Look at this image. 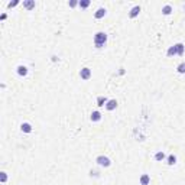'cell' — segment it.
I'll return each mask as SVG.
<instances>
[{
  "instance_id": "cell-1",
  "label": "cell",
  "mask_w": 185,
  "mask_h": 185,
  "mask_svg": "<svg viewBox=\"0 0 185 185\" xmlns=\"http://www.w3.org/2000/svg\"><path fill=\"white\" fill-rule=\"evenodd\" d=\"M106 42H107V35L104 32H97L94 35V45H96V48H103L106 45Z\"/></svg>"
},
{
  "instance_id": "cell-2",
  "label": "cell",
  "mask_w": 185,
  "mask_h": 185,
  "mask_svg": "<svg viewBox=\"0 0 185 185\" xmlns=\"http://www.w3.org/2000/svg\"><path fill=\"white\" fill-rule=\"evenodd\" d=\"M96 162L100 165V166H104V168H109L111 165V161L107 158V156H104V155H100V156H97V159H96Z\"/></svg>"
},
{
  "instance_id": "cell-3",
  "label": "cell",
  "mask_w": 185,
  "mask_h": 185,
  "mask_svg": "<svg viewBox=\"0 0 185 185\" xmlns=\"http://www.w3.org/2000/svg\"><path fill=\"white\" fill-rule=\"evenodd\" d=\"M80 77H81V80H85V81H87V80H90V78H91V70H90V68H87V67H85V68H82V70L80 71Z\"/></svg>"
},
{
  "instance_id": "cell-4",
  "label": "cell",
  "mask_w": 185,
  "mask_h": 185,
  "mask_svg": "<svg viewBox=\"0 0 185 185\" xmlns=\"http://www.w3.org/2000/svg\"><path fill=\"white\" fill-rule=\"evenodd\" d=\"M116 107H117V100H116V98L109 100V101H107V104H106V109H107V110H110V111L114 110Z\"/></svg>"
},
{
  "instance_id": "cell-5",
  "label": "cell",
  "mask_w": 185,
  "mask_h": 185,
  "mask_svg": "<svg viewBox=\"0 0 185 185\" xmlns=\"http://www.w3.org/2000/svg\"><path fill=\"white\" fill-rule=\"evenodd\" d=\"M23 7L28 9V10L35 9V0H25V1H23Z\"/></svg>"
},
{
  "instance_id": "cell-6",
  "label": "cell",
  "mask_w": 185,
  "mask_h": 185,
  "mask_svg": "<svg viewBox=\"0 0 185 185\" xmlns=\"http://www.w3.org/2000/svg\"><path fill=\"white\" fill-rule=\"evenodd\" d=\"M140 13V6H135V7H132V10H130V13H129V16L133 19V17H136Z\"/></svg>"
},
{
  "instance_id": "cell-7",
  "label": "cell",
  "mask_w": 185,
  "mask_h": 185,
  "mask_svg": "<svg viewBox=\"0 0 185 185\" xmlns=\"http://www.w3.org/2000/svg\"><path fill=\"white\" fill-rule=\"evenodd\" d=\"M16 70H17V74L20 75V77H26L28 75V68L25 65H19Z\"/></svg>"
},
{
  "instance_id": "cell-8",
  "label": "cell",
  "mask_w": 185,
  "mask_h": 185,
  "mask_svg": "<svg viewBox=\"0 0 185 185\" xmlns=\"http://www.w3.org/2000/svg\"><path fill=\"white\" fill-rule=\"evenodd\" d=\"M166 163L169 165V166H172V165H175L177 163V156L174 155V153H171L168 158H166Z\"/></svg>"
},
{
  "instance_id": "cell-9",
  "label": "cell",
  "mask_w": 185,
  "mask_h": 185,
  "mask_svg": "<svg viewBox=\"0 0 185 185\" xmlns=\"http://www.w3.org/2000/svg\"><path fill=\"white\" fill-rule=\"evenodd\" d=\"M107 101H109V100H107V97L100 96V97L97 98V106H98V107H103L104 104H107Z\"/></svg>"
},
{
  "instance_id": "cell-10",
  "label": "cell",
  "mask_w": 185,
  "mask_h": 185,
  "mask_svg": "<svg viewBox=\"0 0 185 185\" xmlns=\"http://www.w3.org/2000/svg\"><path fill=\"white\" fill-rule=\"evenodd\" d=\"M101 120V113L100 111H93L91 113V121H100Z\"/></svg>"
},
{
  "instance_id": "cell-11",
  "label": "cell",
  "mask_w": 185,
  "mask_h": 185,
  "mask_svg": "<svg viewBox=\"0 0 185 185\" xmlns=\"http://www.w3.org/2000/svg\"><path fill=\"white\" fill-rule=\"evenodd\" d=\"M20 129H22V132H25V133H31V132H32V126H31L29 123H22V124H20Z\"/></svg>"
},
{
  "instance_id": "cell-12",
  "label": "cell",
  "mask_w": 185,
  "mask_h": 185,
  "mask_svg": "<svg viewBox=\"0 0 185 185\" xmlns=\"http://www.w3.org/2000/svg\"><path fill=\"white\" fill-rule=\"evenodd\" d=\"M149 182H150V177H149L148 174H143L140 177V185H148Z\"/></svg>"
},
{
  "instance_id": "cell-13",
  "label": "cell",
  "mask_w": 185,
  "mask_h": 185,
  "mask_svg": "<svg viewBox=\"0 0 185 185\" xmlns=\"http://www.w3.org/2000/svg\"><path fill=\"white\" fill-rule=\"evenodd\" d=\"M163 159H165V153H163L162 150H159V152H156V153H155V161L162 162Z\"/></svg>"
},
{
  "instance_id": "cell-14",
  "label": "cell",
  "mask_w": 185,
  "mask_h": 185,
  "mask_svg": "<svg viewBox=\"0 0 185 185\" xmlns=\"http://www.w3.org/2000/svg\"><path fill=\"white\" fill-rule=\"evenodd\" d=\"M104 15H106V9L100 7V9H98V10L96 12V15H94V16H96V19H101V17H103Z\"/></svg>"
},
{
  "instance_id": "cell-15",
  "label": "cell",
  "mask_w": 185,
  "mask_h": 185,
  "mask_svg": "<svg viewBox=\"0 0 185 185\" xmlns=\"http://www.w3.org/2000/svg\"><path fill=\"white\" fill-rule=\"evenodd\" d=\"M166 55L168 57H172V55H178V51H177V46L174 45V46H171L169 49H168V52H166Z\"/></svg>"
},
{
  "instance_id": "cell-16",
  "label": "cell",
  "mask_w": 185,
  "mask_h": 185,
  "mask_svg": "<svg viewBox=\"0 0 185 185\" xmlns=\"http://www.w3.org/2000/svg\"><path fill=\"white\" fill-rule=\"evenodd\" d=\"M175 46H177V51H178V55H181V57H182V55H184V49H185L184 43H181V42H179V43H177Z\"/></svg>"
},
{
  "instance_id": "cell-17",
  "label": "cell",
  "mask_w": 185,
  "mask_h": 185,
  "mask_svg": "<svg viewBox=\"0 0 185 185\" xmlns=\"http://www.w3.org/2000/svg\"><path fill=\"white\" fill-rule=\"evenodd\" d=\"M171 12H172V7H171L169 4H166V6L162 7V13H163V15H171Z\"/></svg>"
},
{
  "instance_id": "cell-18",
  "label": "cell",
  "mask_w": 185,
  "mask_h": 185,
  "mask_svg": "<svg viewBox=\"0 0 185 185\" xmlns=\"http://www.w3.org/2000/svg\"><path fill=\"white\" fill-rule=\"evenodd\" d=\"M78 6H80L81 9H85V7H88V6H90V0H82V1H80V3H78Z\"/></svg>"
},
{
  "instance_id": "cell-19",
  "label": "cell",
  "mask_w": 185,
  "mask_h": 185,
  "mask_svg": "<svg viewBox=\"0 0 185 185\" xmlns=\"http://www.w3.org/2000/svg\"><path fill=\"white\" fill-rule=\"evenodd\" d=\"M177 71H178L179 74H185V62H182V64H179V65L177 67Z\"/></svg>"
},
{
  "instance_id": "cell-20",
  "label": "cell",
  "mask_w": 185,
  "mask_h": 185,
  "mask_svg": "<svg viewBox=\"0 0 185 185\" xmlns=\"http://www.w3.org/2000/svg\"><path fill=\"white\" fill-rule=\"evenodd\" d=\"M17 4H19V1H17V0H16V1H10V3L7 4V7H9V9H12V7H15V6H17Z\"/></svg>"
},
{
  "instance_id": "cell-21",
  "label": "cell",
  "mask_w": 185,
  "mask_h": 185,
  "mask_svg": "<svg viewBox=\"0 0 185 185\" xmlns=\"http://www.w3.org/2000/svg\"><path fill=\"white\" fill-rule=\"evenodd\" d=\"M0 177H1V182H6V181H7V175H6V172H0Z\"/></svg>"
},
{
  "instance_id": "cell-22",
  "label": "cell",
  "mask_w": 185,
  "mask_h": 185,
  "mask_svg": "<svg viewBox=\"0 0 185 185\" xmlns=\"http://www.w3.org/2000/svg\"><path fill=\"white\" fill-rule=\"evenodd\" d=\"M90 175L91 177H98V171H90Z\"/></svg>"
},
{
  "instance_id": "cell-23",
  "label": "cell",
  "mask_w": 185,
  "mask_h": 185,
  "mask_svg": "<svg viewBox=\"0 0 185 185\" xmlns=\"http://www.w3.org/2000/svg\"><path fill=\"white\" fill-rule=\"evenodd\" d=\"M0 19H1V20H4V19H6V13H3V15L0 16Z\"/></svg>"
},
{
  "instance_id": "cell-24",
  "label": "cell",
  "mask_w": 185,
  "mask_h": 185,
  "mask_svg": "<svg viewBox=\"0 0 185 185\" xmlns=\"http://www.w3.org/2000/svg\"><path fill=\"white\" fill-rule=\"evenodd\" d=\"M75 4H77V1H71V3H70V6H71V7H74Z\"/></svg>"
}]
</instances>
